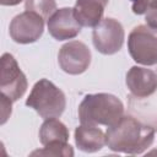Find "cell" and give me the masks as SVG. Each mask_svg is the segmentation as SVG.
Wrapping results in <instances>:
<instances>
[{"mask_svg":"<svg viewBox=\"0 0 157 157\" xmlns=\"http://www.w3.org/2000/svg\"><path fill=\"white\" fill-rule=\"evenodd\" d=\"M107 146L114 152L141 155L155 140V129L131 115H123L105 132Z\"/></svg>","mask_w":157,"mask_h":157,"instance_id":"cell-1","label":"cell"},{"mask_svg":"<svg viewBox=\"0 0 157 157\" xmlns=\"http://www.w3.org/2000/svg\"><path fill=\"white\" fill-rule=\"evenodd\" d=\"M124 115V104L114 94H86L78 105V119L82 125H114Z\"/></svg>","mask_w":157,"mask_h":157,"instance_id":"cell-2","label":"cell"},{"mask_svg":"<svg viewBox=\"0 0 157 157\" xmlns=\"http://www.w3.org/2000/svg\"><path fill=\"white\" fill-rule=\"evenodd\" d=\"M26 105L34 109L43 119L59 118L66 108V97L52 81L42 78L32 87Z\"/></svg>","mask_w":157,"mask_h":157,"instance_id":"cell-3","label":"cell"},{"mask_svg":"<svg viewBox=\"0 0 157 157\" xmlns=\"http://www.w3.org/2000/svg\"><path fill=\"white\" fill-rule=\"evenodd\" d=\"M128 50L137 64L152 66L157 64V28L139 25L128 37Z\"/></svg>","mask_w":157,"mask_h":157,"instance_id":"cell-4","label":"cell"},{"mask_svg":"<svg viewBox=\"0 0 157 157\" xmlns=\"http://www.w3.org/2000/svg\"><path fill=\"white\" fill-rule=\"evenodd\" d=\"M125 39V32L121 23L112 17L103 18L92 32V42L97 52L104 55L118 53Z\"/></svg>","mask_w":157,"mask_h":157,"instance_id":"cell-5","label":"cell"},{"mask_svg":"<svg viewBox=\"0 0 157 157\" xmlns=\"http://www.w3.org/2000/svg\"><path fill=\"white\" fill-rule=\"evenodd\" d=\"M28 82L26 75L20 69L16 59L10 53H4L1 56V76L0 90L12 102L18 101L26 93Z\"/></svg>","mask_w":157,"mask_h":157,"instance_id":"cell-6","label":"cell"},{"mask_svg":"<svg viewBox=\"0 0 157 157\" xmlns=\"http://www.w3.org/2000/svg\"><path fill=\"white\" fill-rule=\"evenodd\" d=\"M44 32V18L32 11H25L16 15L9 27L10 37L20 44H29L37 42Z\"/></svg>","mask_w":157,"mask_h":157,"instance_id":"cell-7","label":"cell"},{"mask_svg":"<svg viewBox=\"0 0 157 157\" xmlns=\"http://www.w3.org/2000/svg\"><path fill=\"white\" fill-rule=\"evenodd\" d=\"M91 50L80 40L65 43L58 54L60 69L69 75H80L85 72L91 64Z\"/></svg>","mask_w":157,"mask_h":157,"instance_id":"cell-8","label":"cell"},{"mask_svg":"<svg viewBox=\"0 0 157 157\" xmlns=\"http://www.w3.org/2000/svg\"><path fill=\"white\" fill-rule=\"evenodd\" d=\"M47 27L50 36L56 40H66L75 38L82 26L75 17L74 7H61L47 20Z\"/></svg>","mask_w":157,"mask_h":157,"instance_id":"cell-9","label":"cell"},{"mask_svg":"<svg viewBox=\"0 0 157 157\" xmlns=\"http://www.w3.org/2000/svg\"><path fill=\"white\" fill-rule=\"evenodd\" d=\"M125 83L132 96L146 98L157 91V74L146 67L132 66L126 72Z\"/></svg>","mask_w":157,"mask_h":157,"instance_id":"cell-10","label":"cell"},{"mask_svg":"<svg viewBox=\"0 0 157 157\" xmlns=\"http://www.w3.org/2000/svg\"><path fill=\"white\" fill-rule=\"evenodd\" d=\"M109 0H76L74 13L81 26L96 27L102 20Z\"/></svg>","mask_w":157,"mask_h":157,"instance_id":"cell-11","label":"cell"},{"mask_svg":"<svg viewBox=\"0 0 157 157\" xmlns=\"http://www.w3.org/2000/svg\"><path fill=\"white\" fill-rule=\"evenodd\" d=\"M75 144L78 150L93 153L102 150L104 145H107V137L99 128L81 124L75 129Z\"/></svg>","mask_w":157,"mask_h":157,"instance_id":"cell-12","label":"cell"},{"mask_svg":"<svg viewBox=\"0 0 157 157\" xmlns=\"http://www.w3.org/2000/svg\"><path fill=\"white\" fill-rule=\"evenodd\" d=\"M39 141L43 146L55 141H69V129L56 118L44 119L39 129Z\"/></svg>","mask_w":157,"mask_h":157,"instance_id":"cell-13","label":"cell"},{"mask_svg":"<svg viewBox=\"0 0 157 157\" xmlns=\"http://www.w3.org/2000/svg\"><path fill=\"white\" fill-rule=\"evenodd\" d=\"M31 156H53V157H71L74 156V148L67 144L63 141H55L45 145L40 150H36L31 152Z\"/></svg>","mask_w":157,"mask_h":157,"instance_id":"cell-14","label":"cell"},{"mask_svg":"<svg viewBox=\"0 0 157 157\" xmlns=\"http://www.w3.org/2000/svg\"><path fill=\"white\" fill-rule=\"evenodd\" d=\"M25 10L40 15L44 20H48L56 10L55 0H25Z\"/></svg>","mask_w":157,"mask_h":157,"instance_id":"cell-15","label":"cell"},{"mask_svg":"<svg viewBox=\"0 0 157 157\" xmlns=\"http://www.w3.org/2000/svg\"><path fill=\"white\" fill-rule=\"evenodd\" d=\"M145 20L148 26L157 28V0H153L147 6L145 12Z\"/></svg>","mask_w":157,"mask_h":157,"instance_id":"cell-16","label":"cell"},{"mask_svg":"<svg viewBox=\"0 0 157 157\" xmlns=\"http://www.w3.org/2000/svg\"><path fill=\"white\" fill-rule=\"evenodd\" d=\"M11 103L12 101L5 96L4 93H1V124H5L6 120L9 119V117L11 115Z\"/></svg>","mask_w":157,"mask_h":157,"instance_id":"cell-17","label":"cell"},{"mask_svg":"<svg viewBox=\"0 0 157 157\" xmlns=\"http://www.w3.org/2000/svg\"><path fill=\"white\" fill-rule=\"evenodd\" d=\"M153 0H131V9L132 12L136 15H144L146 12L147 6Z\"/></svg>","mask_w":157,"mask_h":157,"instance_id":"cell-18","label":"cell"},{"mask_svg":"<svg viewBox=\"0 0 157 157\" xmlns=\"http://www.w3.org/2000/svg\"><path fill=\"white\" fill-rule=\"evenodd\" d=\"M22 0H0L1 5L4 6H15V5H18Z\"/></svg>","mask_w":157,"mask_h":157,"instance_id":"cell-19","label":"cell"}]
</instances>
